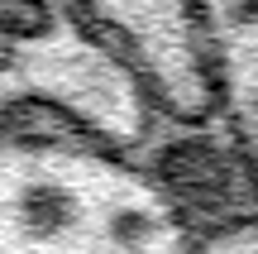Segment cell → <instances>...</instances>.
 <instances>
[{"instance_id": "6da1fadb", "label": "cell", "mask_w": 258, "mask_h": 254, "mask_svg": "<svg viewBox=\"0 0 258 254\" xmlns=\"http://www.w3.org/2000/svg\"><path fill=\"white\" fill-rule=\"evenodd\" d=\"M0 254H186L182 221L96 144L0 134Z\"/></svg>"}, {"instance_id": "7a4b0ae2", "label": "cell", "mask_w": 258, "mask_h": 254, "mask_svg": "<svg viewBox=\"0 0 258 254\" xmlns=\"http://www.w3.org/2000/svg\"><path fill=\"white\" fill-rule=\"evenodd\" d=\"M144 101L172 120H206L220 101L206 0H57Z\"/></svg>"}]
</instances>
